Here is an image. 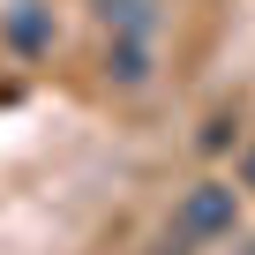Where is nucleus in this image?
<instances>
[{"instance_id":"0eeeda50","label":"nucleus","mask_w":255,"mask_h":255,"mask_svg":"<svg viewBox=\"0 0 255 255\" xmlns=\"http://www.w3.org/2000/svg\"><path fill=\"white\" fill-rule=\"evenodd\" d=\"M248 255H255V248H248Z\"/></svg>"},{"instance_id":"7ed1b4c3","label":"nucleus","mask_w":255,"mask_h":255,"mask_svg":"<svg viewBox=\"0 0 255 255\" xmlns=\"http://www.w3.org/2000/svg\"><path fill=\"white\" fill-rule=\"evenodd\" d=\"M158 8H165V0H98V23L113 38H150L158 30Z\"/></svg>"},{"instance_id":"20e7f679","label":"nucleus","mask_w":255,"mask_h":255,"mask_svg":"<svg viewBox=\"0 0 255 255\" xmlns=\"http://www.w3.org/2000/svg\"><path fill=\"white\" fill-rule=\"evenodd\" d=\"M105 75H113L120 90H143V83H150V38H113V45H105Z\"/></svg>"},{"instance_id":"39448f33","label":"nucleus","mask_w":255,"mask_h":255,"mask_svg":"<svg viewBox=\"0 0 255 255\" xmlns=\"http://www.w3.org/2000/svg\"><path fill=\"white\" fill-rule=\"evenodd\" d=\"M225 143H233V113H210L203 120V150H225Z\"/></svg>"},{"instance_id":"423d86ee","label":"nucleus","mask_w":255,"mask_h":255,"mask_svg":"<svg viewBox=\"0 0 255 255\" xmlns=\"http://www.w3.org/2000/svg\"><path fill=\"white\" fill-rule=\"evenodd\" d=\"M240 188H255V150H248V165H240Z\"/></svg>"},{"instance_id":"f257e3e1","label":"nucleus","mask_w":255,"mask_h":255,"mask_svg":"<svg viewBox=\"0 0 255 255\" xmlns=\"http://www.w3.org/2000/svg\"><path fill=\"white\" fill-rule=\"evenodd\" d=\"M233 225H240V188H233V180H203V188L180 195L173 233H165V255H188V248H203V240H225Z\"/></svg>"},{"instance_id":"f03ea898","label":"nucleus","mask_w":255,"mask_h":255,"mask_svg":"<svg viewBox=\"0 0 255 255\" xmlns=\"http://www.w3.org/2000/svg\"><path fill=\"white\" fill-rule=\"evenodd\" d=\"M0 38H8L15 53H45V45H53V15L38 8V0H8V15H0Z\"/></svg>"}]
</instances>
